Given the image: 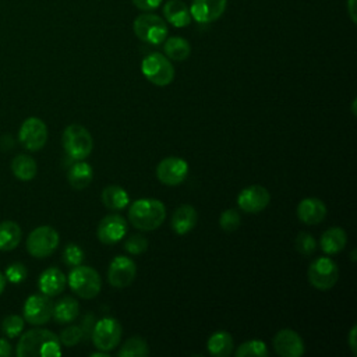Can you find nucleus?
<instances>
[{
	"mask_svg": "<svg viewBox=\"0 0 357 357\" xmlns=\"http://www.w3.org/2000/svg\"><path fill=\"white\" fill-rule=\"evenodd\" d=\"M15 353L18 357H57L61 354V343L52 331L36 328L21 335Z\"/></svg>",
	"mask_w": 357,
	"mask_h": 357,
	"instance_id": "1",
	"label": "nucleus"
},
{
	"mask_svg": "<svg viewBox=\"0 0 357 357\" xmlns=\"http://www.w3.org/2000/svg\"><path fill=\"white\" fill-rule=\"evenodd\" d=\"M166 219L165 204L156 198H139L128 209L130 223L141 231H152Z\"/></svg>",
	"mask_w": 357,
	"mask_h": 357,
	"instance_id": "2",
	"label": "nucleus"
},
{
	"mask_svg": "<svg viewBox=\"0 0 357 357\" xmlns=\"http://www.w3.org/2000/svg\"><path fill=\"white\" fill-rule=\"evenodd\" d=\"M61 141L66 153L75 160L86 159L93 149V138L81 124L67 126L63 131Z\"/></svg>",
	"mask_w": 357,
	"mask_h": 357,
	"instance_id": "3",
	"label": "nucleus"
},
{
	"mask_svg": "<svg viewBox=\"0 0 357 357\" xmlns=\"http://www.w3.org/2000/svg\"><path fill=\"white\" fill-rule=\"evenodd\" d=\"M67 283L78 297L86 300L96 297L102 287L99 273L92 266L85 265L74 266L67 276Z\"/></svg>",
	"mask_w": 357,
	"mask_h": 357,
	"instance_id": "4",
	"label": "nucleus"
},
{
	"mask_svg": "<svg viewBox=\"0 0 357 357\" xmlns=\"http://www.w3.org/2000/svg\"><path fill=\"white\" fill-rule=\"evenodd\" d=\"M144 77L156 86H166L174 79V67L162 53H151L141 63Z\"/></svg>",
	"mask_w": 357,
	"mask_h": 357,
	"instance_id": "5",
	"label": "nucleus"
},
{
	"mask_svg": "<svg viewBox=\"0 0 357 357\" xmlns=\"http://www.w3.org/2000/svg\"><path fill=\"white\" fill-rule=\"evenodd\" d=\"M308 282L321 291L332 289L339 279L337 264L329 257H318L308 266Z\"/></svg>",
	"mask_w": 357,
	"mask_h": 357,
	"instance_id": "6",
	"label": "nucleus"
},
{
	"mask_svg": "<svg viewBox=\"0 0 357 357\" xmlns=\"http://www.w3.org/2000/svg\"><path fill=\"white\" fill-rule=\"evenodd\" d=\"M134 33L149 45H160L167 38V24L155 14H141L134 20Z\"/></svg>",
	"mask_w": 357,
	"mask_h": 357,
	"instance_id": "7",
	"label": "nucleus"
},
{
	"mask_svg": "<svg viewBox=\"0 0 357 357\" xmlns=\"http://www.w3.org/2000/svg\"><path fill=\"white\" fill-rule=\"evenodd\" d=\"M91 337L96 349L110 351L116 349L121 340V325L113 317H103L95 322Z\"/></svg>",
	"mask_w": 357,
	"mask_h": 357,
	"instance_id": "8",
	"label": "nucleus"
},
{
	"mask_svg": "<svg viewBox=\"0 0 357 357\" xmlns=\"http://www.w3.org/2000/svg\"><path fill=\"white\" fill-rule=\"evenodd\" d=\"M60 236L50 226H39L33 229L26 238V250L35 258H46L56 251Z\"/></svg>",
	"mask_w": 357,
	"mask_h": 357,
	"instance_id": "9",
	"label": "nucleus"
},
{
	"mask_svg": "<svg viewBox=\"0 0 357 357\" xmlns=\"http://www.w3.org/2000/svg\"><path fill=\"white\" fill-rule=\"evenodd\" d=\"M18 139L21 145L31 152L42 149L47 141V127L45 121L38 117L25 119L20 127Z\"/></svg>",
	"mask_w": 357,
	"mask_h": 357,
	"instance_id": "10",
	"label": "nucleus"
},
{
	"mask_svg": "<svg viewBox=\"0 0 357 357\" xmlns=\"http://www.w3.org/2000/svg\"><path fill=\"white\" fill-rule=\"evenodd\" d=\"M22 315L28 324L35 326L49 322L53 315V303L50 297L43 293L29 296L24 303Z\"/></svg>",
	"mask_w": 357,
	"mask_h": 357,
	"instance_id": "11",
	"label": "nucleus"
},
{
	"mask_svg": "<svg viewBox=\"0 0 357 357\" xmlns=\"http://www.w3.org/2000/svg\"><path fill=\"white\" fill-rule=\"evenodd\" d=\"M188 174L187 160L177 156H167L156 166V177L165 185H178Z\"/></svg>",
	"mask_w": 357,
	"mask_h": 357,
	"instance_id": "12",
	"label": "nucleus"
},
{
	"mask_svg": "<svg viewBox=\"0 0 357 357\" xmlns=\"http://www.w3.org/2000/svg\"><path fill=\"white\" fill-rule=\"evenodd\" d=\"M137 276V265L135 262L123 255L114 257L107 269V280L116 289H123L130 286Z\"/></svg>",
	"mask_w": 357,
	"mask_h": 357,
	"instance_id": "13",
	"label": "nucleus"
},
{
	"mask_svg": "<svg viewBox=\"0 0 357 357\" xmlns=\"http://www.w3.org/2000/svg\"><path fill=\"white\" fill-rule=\"evenodd\" d=\"M271 202L269 191L259 184L243 188L237 195V205L245 213H259Z\"/></svg>",
	"mask_w": 357,
	"mask_h": 357,
	"instance_id": "14",
	"label": "nucleus"
},
{
	"mask_svg": "<svg viewBox=\"0 0 357 357\" xmlns=\"http://www.w3.org/2000/svg\"><path fill=\"white\" fill-rule=\"evenodd\" d=\"M128 226L126 219L119 213H109L100 219L96 227L98 240L103 244H116L127 234Z\"/></svg>",
	"mask_w": 357,
	"mask_h": 357,
	"instance_id": "15",
	"label": "nucleus"
},
{
	"mask_svg": "<svg viewBox=\"0 0 357 357\" xmlns=\"http://www.w3.org/2000/svg\"><path fill=\"white\" fill-rule=\"evenodd\" d=\"M273 349L282 357H300L305 347L301 336L289 328L280 329L273 337Z\"/></svg>",
	"mask_w": 357,
	"mask_h": 357,
	"instance_id": "16",
	"label": "nucleus"
},
{
	"mask_svg": "<svg viewBox=\"0 0 357 357\" xmlns=\"http://www.w3.org/2000/svg\"><path fill=\"white\" fill-rule=\"evenodd\" d=\"M227 6V0H192L190 13L199 24H209L219 20Z\"/></svg>",
	"mask_w": 357,
	"mask_h": 357,
	"instance_id": "17",
	"label": "nucleus"
},
{
	"mask_svg": "<svg viewBox=\"0 0 357 357\" xmlns=\"http://www.w3.org/2000/svg\"><path fill=\"white\" fill-rule=\"evenodd\" d=\"M326 216V205L315 197H307L297 205V218L305 225H318Z\"/></svg>",
	"mask_w": 357,
	"mask_h": 357,
	"instance_id": "18",
	"label": "nucleus"
},
{
	"mask_svg": "<svg viewBox=\"0 0 357 357\" xmlns=\"http://www.w3.org/2000/svg\"><path fill=\"white\" fill-rule=\"evenodd\" d=\"M198 222V213L192 205L183 204L174 209L170 218V226L178 236L190 233Z\"/></svg>",
	"mask_w": 357,
	"mask_h": 357,
	"instance_id": "19",
	"label": "nucleus"
},
{
	"mask_svg": "<svg viewBox=\"0 0 357 357\" xmlns=\"http://www.w3.org/2000/svg\"><path fill=\"white\" fill-rule=\"evenodd\" d=\"M66 284H67L66 275L56 266L45 269L40 273L39 280H38L39 290L45 296H49V297L59 296L66 289Z\"/></svg>",
	"mask_w": 357,
	"mask_h": 357,
	"instance_id": "20",
	"label": "nucleus"
},
{
	"mask_svg": "<svg viewBox=\"0 0 357 357\" xmlns=\"http://www.w3.org/2000/svg\"><path fill=\"white\" fill-rule=\"evenodd\" d=\"M163 15L169 24L176 28L187 26L191 22L188 6L181 0H169L163 6Z\"/></svg>",
	"mask_w": 357,
	"mask_h": 357,
	"instance_id": "21",
	"label": "nucleus"
},
{
	"mask_svg": "<svg viewBox=\"0 0 357 357\" xmlns=\"http://www.w3.org/2000/svg\"><path fill=\"white\" fill-rule=\"evenodd\" d=\"M347 243V234L342 227H329L326 229L321 238H319V247L326 255H333L340 252Z\"/></svg>",
	"mask_w": 357,
	"mask_h": 357,
	"instance_id": "22",
	"label": "nucleus"
},
{
	"mask_svg": "<svg viewBox=\"0 0 357 357\" xmlns=\"http://www.w3.org/2000/svg\"><path fill=\"white\" fill-rule=\"evenodd\" d=\"M93 178L92 166L85 160H77L67 172L68 184L74 190H85Z\"/></svg>",
	"mask_w": 357,
	"mask_h": 357,
	"instance_id": "23",
	"label": "nucleus"
},
{
	"mask_svg": "<svg viewBox=\"0 0 357 357\" xmlns=\"http://www.w3.org/2000/svg\"><path fill=\"white\" fill-rule=\"evenodd\" d=\"M233 337L226 331L213 332L206 342L208 353L215 357H229L233 353Z\"/></svg>",
	"mask_w": 357,
	"mask_h": 357,
	"instance_id": "24",
	"label": "nucleus"
},
{
	"mask_svg": "<svg viewBox=\"0 0 357 357\" xmlns=\"http://www.w3.org/2000/svg\"><path fill=\"white\" fill-rule=\"evenodd\" d=\"M102 202L110 211H121L130 204V195L121 185H107L102 191Z\"/></svg>",
	"mask_w": 357,
	"mask_h": 357,
	"instance_id": "25",
	"label": "nucleus"
},
{
	"mask_svg": "<svg viewBox=\"0 0 357 357\" xmlns=\"http://www.w3.org/2000/svg\"><path fill=\"white\" fill-rule=\"evenodd\" d=\"M79 314V304L75 298L67 296L53 304V318L57 324H70Z\"/></svg>",
	"mask_w": 357,
	"mask_h": 357,
	"instance_id": "26",
	"label": "nucleus"
},
{
	"mask_svg": "<svg viewBox=\"0 0 357 357\" xmlns=\"http://www.w3.org/2000/svg\"><path fill=\"white\" fill-rule=\"evenodd\" d=\"M163 50H165V56L169 60H174V61H184L191 54L190 42L181 36H172L165 39Z\"/></svg>",
	"mask_w": 357,
	"mask_h": 357,
	"instance_id": "27",
	"label": "nucleus"
},
{
	"mask_svg": "<svg viewBox=\"0 0 357 357\" xmlns=\"http://www.w3.org/2000/svg\"><path fill=\"white\" fill-rule=\"evenodd\" d=\"M11 172L21 181H31L38 173L36 162L28 155H17L11 160Z\"/></svg>",
	"mask_w": 357,
	"mask_h": 357,
	"instance_id": "28",
	"label": "nucleus"
},
{
	"mask_svg": "<svg viewBox=\"0 0 357 357\" xmlns=\"http://www.w3.org/2000/svg\"><path fill=\"white\" fill-rule=\"evenodd\" d=\"M21 227L13 220H4L0 223V250L11 251L17 248L21 241Z\"/></svg>",
	"mask_w": 357,
	"mask_h": 357,
	"instance_id": "29",
	"label": "nucleus"
},
{
	"mask_svg": "<svg viewBox=\"0 0 357 357\" xmlns=\"http://www.w3.org/2000/svg\"><path fill=\"white\" fill-rule=\"evenodd\" d=\"M148 354L149 346L141 336H132L127 339L117 351L119 357H146Z\"/></svg>",
	"mask_w": 357,
	"mask_h": 357,
	"instance_id": "30",
	"label": "nucleus"
},
{
	"mask_svg": "<svg viewBox=\"0 0 357 357\" xmlns=\"http://www.w3.org/2000/svg\"><path fill=\"white\" fill-rule=\"evenodd\" d=\"M236 357H268L269 350L264 340L251 339L243 342L234 351Z\"/></svg>",
	"mask_w": 357,
	"mask_h": 357,
	"instance_id": "31",
	"label": "nucleus"
},
{
	"mask_svg": "<svg viewBox=\"0 0 357 357\" xmlns=\"http://www.w3.org/2000/svg\"><path fill=\"white\" fill-rule=\"evenodd\" d=\"M24 325H25V319L20 315H15V314H11V315H7L3 322H1V331L3 333L7 336V337H17L21 335L22 329H24Z\"/></svg>",
	"mask_w": 357,
	"mask_h": 357,
	"instance_id": "32",
	"label": "nucleus"
},
{
	"mask_svg": "<svg viewBox=\"0 0 357 357\" xmlns=\"http://www.w3.org/2000/svg\"><path fill=\"white\" fill-rule=\"evenodd\" d=\"M240 225H241V216L233 208H229V209L223 211L219 216V226H220L222 230H225L227 233L237 230Z\"/></svg>",
	"mask_w": 357,
	"mask_h": 357,
	"instance_id": "33",
	"label": "nucleus"
},
{
	"mask_svg": "<svg viewBox=\"0 0 357 357\" xmlns=\"http://www.w3.org/2000/svg\"><path fill=\"white\" fill-rule=\"evenodd\" d=\"M294 247L301 255L310 257L317 250V241L310 233L300 231L294 240Z\"/></svg>",
	"mask_w": 357,
	"mask_h": 357,
	"instance_id": "34",
	"label": "nucleus"
},
{
	"mask_svg": "<svg viewBox=\"0 0 357 357\" xmlns=\"http://www.w3.org/2000/svg\"><path fill=\"white\" fill-rule=\"evenodd\" d=\"M85 258V254L82 251V248L78 245V244H74V243H70L66 245L64 251H63V261L66 265L74 268V266H78L82 264Z\"/></svg>",
	"mask_w": 357,
	"mask_h": 357,
	"instance_id": "35",
	"label": "nucleus"
},
{
	"mask_svg": "<svg viewBox=\"0 0 357 357\" xmlns=\"http://www.w3.org/2000/svg\"><path fill=\"white\" fill-rule=\"evenodd\" d=\"M84 331L81 326H77V325H70L67 328H64L59 336L60 339V343H63L64 346L67 347H73L75 346L77 343H79L84 337Z\"/></svg>",
	"mask_w": 357,
	"mask_h": 357,
	"instance_id": "36",
	"label": "nucleus"
},
{
	"mask_svg": "<svg viewBox=\"0 0 357 357\" xmlns=\"http://www.w3.org/2000/svg\"><path fill=\"white\" fill-rule=\"evenodd\" d=\"M148 248V238L142 234H132L124 241V250L131 255H139Z\"/></svg>",
	"mask_w": 357,
	"mask_h": 357,
	"instance_id": "37",
	"label": "nucleus"
},
{
	"mask_svg": "<svg viewBox=\"0 0 357 357\" xmlns=\"http://www.w3.org/2000/svg\"><path fill=\"white\" fill-rule=\"evenodd\" d=\"M26 275H28V269L22 262H13L6 269L4 276H6V280H8L11 283H21L25 280Z\"/></svg>",
	"mask_w": 357,
	"mask_h": 357,
	"instance_id": "38",
	"label": "nucleus"
},
{
	"mask_svg": "<svg viewBox=\"0 0 357 357\" xmlns=\"http://www.w3.org/2000/svg\"><path fill=\"white\" fill-rule=\"evenodd\" d=\"M163 0H132L134 6H137V8L144 10V11H151L155 10L160 6Z\"/></svg>",
	"mask_w": 357,
	"mask_h": 357,
	"instance_id": "39",
	"label": "nucleus"
},
{
	"mask_svg": "<svg viewBox=\"0 0 357 357\" xmlns=\"http://www.w3.org/2000/svg\"><path fill=\"white\" fill-rule=\"evenodd\" d=\"M356 332H357V326L356 325H353L351 326V329H350V332H349V347H350V350H351V353L356 356L357 354V343H356Z\"/></svg>",
	"mask_w": 357,
	"mask_h": 357,
	"instance_id": "40",
	"label": "nucleus"
},
{
	"mask_svg": "<svg viewBox=\"0 0 357 357\" xmlns=\"http://www.w3.org/2000/svg\"><path fill=\"white\" fill-rule=\"evenodd\" d=\"M11 344L6 339H0V357H10L11 356Z\"/></svg>",
	"mask_w": 357,
	"mask_h": 357,
	"instance_id": "41",
	"label": "nucleus"
},
{
	"mask_svg": "<svg viewBox=\"0 0 357 357\" xmlns=\"http://www.w3.org/2000/svg\"><path fill=\"white\" fill-rule=\"evenodd\" d=\"M347 11L349 15L351 18V21L356 24L357 18H356V0H347Z\"/></svg>",
	"mask_w": 357,
	"mask_h": 357,
	"instance_id": "42",
	"label": "nucleus"
},
{
	"mask_svg": "<svg viewBox=\"0 0 357 357\" xmlns=\"http://www.w3.org/2000/svg\"><path fill=\"white\" fill-rule=\"evenodd\" d=\"M89 356H91V357H109L107 351H102V350H99V351H95V353H91Z\"/></svg>",
	"mask_w": 357,
	"mask_h": 357,
	"instance_id": "43",
	"label": "nucleus"
},
{
	"mask_svg": "<svg viewBox=\"0 0 357 357\" xmlns=\"http://www.w3.org/2000/svg\"><path fill=\"white\" fill-rule=\"evenodd\" d=\"M4 286H6V276L0 272V294H1L3 290H4Z\"/></svg>",
	"mask_w": 357,
	"mask_h": 357,
	"instance_id": "44",
	"label": "nucleus"
},
{
	"mask_svg": "<svg viewBox=\"0 0 357 357\" xmlns=\"http://www.w3.org/2000/svg\"><path fill=\"white\" fill-rule=\"evenodd\" d=\"M356 99H353V105H351V113L356 116Z\"/></svg>",
	"mask_w": 357,
	"mask_h": 357,
	"instance_id": "45",
	"label": "nucleus"
}]
</instances>
